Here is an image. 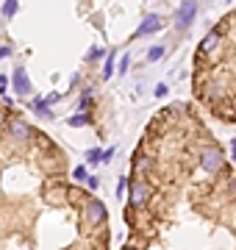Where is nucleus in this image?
I'll return each instance as SVG.
<instances>
[{"mask_svg":"<svg viewBox=\"0 0 236 250\" xmlns=\"http://www.w3.org/2000/svg\"><path fill=\"white\" fill-rule=\"evenodd\" d=\"M231 150H236V136H234V139H231Z\"/></svg>","mask_w":236,"mask_h":250,"instance_id":"nucleus-22","label":"nucleus"},{"mask_svg":"<svg viewBox=\"0 0 236 250\" xmlns=\"http://www.w3.org/2000/svg\"><path fill=\"white\" fill-rule=\"evenodd\" d=\"M125 250H134V248H125Z\"/></svg>","mask_w":236,"mask_h":250,"instance_id":"nucleus-23","label":"nucleus"},{"mask_svg":"<svg viewBox=\"0 0 236 250\" xmlns=\"http://www.w3.org/2000/svg\"><path fill=\"white\" fill-rule=\"evenodd\" d=\"M161 56H164V47H161V45H156L153 50H147V62H158Z\"/></svg>","mask_w":236,"mask_h":250,"instance_id":"nucleus-10","label":"nucleus"},{"mask_svg":"<svg viewBox=\"0 0 236 250\" xmlns=\"http://www.w3.org/2000/svg\"><path fill=\"white\" fill-rule=\"evenodd\" d=\"M9 53H11L9 47H3V50H0V59H6V56H9Z\"/></svg>","mask_w":236,"mask_h":250,"instance_id":"nucleus-21","label":"nucleus"},{"mask_svg":"<svg viewBox=\"0 0 236 250\" xmlns=\"http://www.w3.org/2000/svg\"><path fill=\"white\" fill-rule=\"evenodd\" d=\"M195 14H197V6H195V3H183V6H178V9H175V25L181 28H189V22L192 20H195Z\"/></svg>","mask_w":236,"mask_h":250,"instance_id":"nucleus-1","label":"nucleus"},{"mask_svg":"<svg viewBox=\"0 0 236 250\" xmlns=\"http://www.w3.org/2000/svg\"><path fill=\"white\" fill-rule=\"evenodd\" d=\"M217 42H219V36H217V34H209L206 39H203V45H200V50H203V53H211Z\"/></svg>","mask_w":236,"mask_h":250,"instance_id":"nucleus-8","label":"nucleus"},{"mask_svg":"<svg viewBox=\"0 0 236 250\" xmlns=\"http://www.w3.org/2000/svg\"><path fill=\"white\" fill-rule=\"evenodd\" d=\"M111 75H114V59H109L106 67H103V78H111Z\"/></svg>","mask_w":236,"mask_h":250,"instance_id":"nucleus-14","label":"nucleus"},{"mask_svg":"<svg viewBox=\"0 0 236 250\" xmlns=\"http://www.w3.org/2000/svg\"><path fill=\"white\" fill-rule=\"evenodd\" d=\"M128 64H131V56H122V59H119V70L125 72V70H128Z\"/></svg>","mask_w":236,"mask_h":250,"instance_id":"nucleus-15","label":"nucleus"},{"mask_svg":"<svg viewBox=\"0 0 236 250\" xmlns=\"http://www.w3.org/2000/svg\"><path fill=\"white\" fill-rule=\"evenodd\" d=\"M83 123H86V117H73V120H70L73 128H78V125H83Z\"/></svg>","mask_w":236,"mask_h":250,"instance_id":"nucleus-17","label":"nucleus"},{"mask_svg":"<svg viewBox=\"0 0 236 250\" xmlns=\"http://www.w3.org/2000/svg\"><path fill=\"white\" fill-rule=\"evenodd\" d=\"M86 184H89V189H98L100 187V178H89Z\"/></svg>","mask_w":236,"mask_h":250,"instance_id":"nucleus-18","label":"nucleus"},{"mask_svg":"<svg viewBox=\"0 0 236 250\" xmlns=\"http://www.w3.org/2000/svg\"><path fill=\"white\" fill-rule=\"evenodd\" d=\"M14 14H17V3H14V0H9V3L3 6V17H14Z\"/></svg>","mask_w":236,"mask_h":250,"instance_id":"nucleus-11","label":"nucleus"},{"mask_svg":"<svg viewBox=\"0 0 236 250\" xmlns=\"http://www.w3.org/2000/svg\"><path fill=\"white\" fill-rule=\"evenodd\" d=\"M203 167H206L209 172L219 170V167H222V156H219V150H206L203 153Z\"/></svg>","mask_w":236,"mask_h":250,"instance_id":"nucleus-4","label":"nucleus"},{"mask_svg":"<svg viewBox=\"0 0 236 250\" xmlns=\"http://www.w3.org/2000/svg\"><path fill=\"white\" fill-rule=\"evenodd\" d=\"M86 161H89V164H98V161H103V153H100V150H89V153H86Z\"/></svg>","mask_w":236,"mask_h":250,"instance_id":"nucleus-13","label":"nucleus"},{"mask_svg":"<svg viewBox=\"0 0 236 250\" xmlns=\"http://www.w3.org/2000/svg\"><path fill=\"white\" fill-rule=\"evenodd\" d=\"M156 98H164V95H167V86H164V83H158V86H156V92H153Z\"/></svg>","mask_w":236,"mask_h":250,"instance_id":"nucleus-16","label":"nucleus"},{"mask_svg":"<svg viewBox=\"0 0 236 250\" xmlns=\"http://www.w3.org/2000/svg\"><path fill=\"white\" fill-rule=\"evenodd\" d=\"M111 156H114V147H109V150H103V161H109Z\"/></svg>","mask_w":236,"mask_h":250,"instance_id":"nucleus-20","label":"nucleus"},{"mask_svg":"<svg viewBox=\"0 0 236 250\" xmlns=\"http://www.w3.org/2000/svg\"><path fill=\"white\" fill-rule=\"evenodd\" d=\"M147 195H150V192H147V187L142 184V181H137V184H134V189H131V203L142 206L147 200Z\"/></svg>","mask_w":236,"mask_h":250,"instance_id":"nucleus-5","label":"nucleus"},{"mask_svg":"<svg viewBox=\"0 0 236 250\" xmlns=\"http://www.w3.org/2000/svg\"><path fill=\"white\" fill-rule=\"evenodd\" d=\"M34 108H37V111H39V114H42V117H53V111H50V106H47V100H34Z\"/></svg>","mask_w":236,"mask_h":250,"instance_id":"nucleus-9","label":"nucleus"},{"mask_svg":"<svg viewBox=\"0 0 236 250\" xmlns=\"http://www.w3.org/2000/svg\"><path fill=\"white\" fill-rule=\"evenodd\" d=\"M11 134H14V136H22V139H25V136H31V128H28L22 120H14V123H11Z\"/></svg>","mask_w":236,"mask_h":250,"instance_id":"nucleus-7","label":"nucleus"},{"mask_svg":"<svg viewBox=\"0 0 236 250\" xmlns=\"http://www.w3.org/2000/svg\"><path fill=\"white\" fill-rule=\"evenodd\" d=\"M156 31H161V17H158V14H150V17H145V22H142V28L137 31V36L156 34Z\"/></svg>","mask_w":236,"mask_h":250,"instance_id":"nucleus-2","label":"nucleus"},{"mask_svg":"<svg viewBox=\"0 0 236 250\" xmlns=\"http://www.w3.org/2000/svg\"><path fill=\"white\" fill-rule=\"evenodd\" d=\"M125 192V178H119V184H117V195H122Z\"/></svg>","mask_w":236,"mask_h":250,"instance_id":"nucleus-19","label":"nucleus"},{"mask_svg":"<svg viewBox=\"0 0 236 250\" xmlns=\"http://www.w3.org/2000/svg\"><path fill=\"white\" fill-rule=\"evenodd\" d=\"M86 211H89V220H92V223H103V220H106V206L100 203V200H92Z\"/></svg>","mask_w":236,"mask_h":250,"instance_id":"nucleus-6","label":"nucleus"},{"mask_svg":"<svg viewBox=\"0 0 236 250\" xmlns=\"http://www.w3.org/2000/svg\"><path fill=\"white\" fill-rule=\"evenodd\" d=\"M73 175H75V181H89V172H86V167H75Z\"/></svg>","mask_w":236,"mask_h":250,"instance_id":"nucleus-12","label":"nucleus"},{"mask_svg":"<svg viewBox=\"0 0 236 250\" xmlns=\"http://www.w3.org/2000/svg\"><path fill=\"white\" fill-rule=\"evenodd\" d=\"M14 89H17V95H28V92H31V81H28L22 67L14 70Z\"/></svg>","mask_w":236,"mask_h":250,"instance_id":"nucleus-3","label":"nucleus"}]
</instances>
